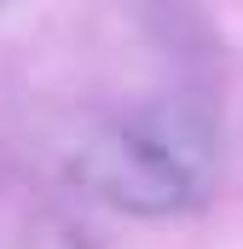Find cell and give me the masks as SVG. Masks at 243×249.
<instances>
[{"label":"cell","mask_w":243,"mask_h":249,"mask_svg":"<svg viewBox=\"0 0 243 249\" xmlns=\"http://www.w3.org/2000/svg\"><path fill=\"white\" fill-rule=\"evenodd\" d=\"M75 180L99 203H110L122 214H139V220L180 214L197 197V168H185L151 127H122V133L87 139L81 157H75Z\"/></svg>","instance_id":"6da1fadb"}]
</instances>
